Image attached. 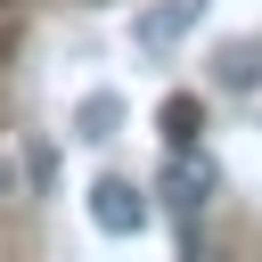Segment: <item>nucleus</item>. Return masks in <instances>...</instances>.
Listing matches in <instances>:
<instances>
[{"mask_svg":"<svg viewBox=\"0 0 262 262\" xmlns=\"http://www.w3.org/2000/svg\"><path fill=\"white\" fill-rule=\"evenodd\" d=\"M147 213H156V205H147V188H131L123 172H106V180L90 188V221H98V229H115V237H139V229H147Z\"/></svg>","mask_w":262,"mask_h":262,"instance_id":"f257e3e1","label":"nucleus"},{"mask_svg":"<svg viewBox=\"0 0 262 262\" xmlns=\"http://www.w3.org/2000/svg\"><path fill=\"white\" fill-rule=\"evenodd\" d=\"M205 196H213V172H205V164H188V147H172V164H164V205H172V213L196 229Z\"/></svg>","mask_w":262,"mask_h":262,"instance_id":"f03ea898","label":"nucleus"},{"mask_svg":"<svg viewBox=\"0 0 262 262\" xmlns=\"http://www.w3.org/2000/svg\"><path fill=\"white\" fill-rule=\"evenodd\" d=\"M196 8H205V0H164V8H147V16L131 25V41H139L147 57H164V49H172V41L196 25Z\"/></svg>","mask_w":262,"mask_h":262,"instance_id":"7ed1b4c3","label":"nucleus"},{"mask_svg":"<svg viewBox=\"0 0 262 262\" xmlns=\"http://www.w3.org/2000/svg\"><path fill=\"white\" fill-rule=\"evenodd\" d=\"M156 131H164V147H188V139L205 131V106H196L188 90H172V98L156 106Z\"/></svg>","mask_w":262,"mask_h":262,"instance_id":"20e7f679","label":"nucleus"},{"mask_svg":"<svg viewBox=\"0 0 262 262\" xmlns=\"http://www.w3.org/2000/svg\"><path fill=\"white\" fill-rule=\"evenodd\" d=\"M115 123H123V98H106V90H90V98H82V115H74V131H82V139H115Z\"/></svg>","mask_w":262,"mask_h":262,"instance_id":"39448f33","label":"nucleus"},{"mask_svg":"<svg viewBox=\"0 0 262 262\" xmlns=\"http://www.w3.org/2000/svg\"><path fill=\"white\" fill-rule=\"evenodd\" d=\"M221 82H254V49H246V41H237V49L221 57Z\"/></svg>","mask_w":262,"mask_h":262,"instance_id":"423d86ee","label":"nucleus"},{"mask_svg":"<svg viewBox=\"0 0 262 262\" xmlns=\"http://www.w3.org/2000/svg\"><path fill=\"white\" fill-rule=\"evenodd\" d=\"M8 196H16V164L0 156V205H8Z\"/></svg>","mask_w":262,"mask_h":262,"instance_id":"0eeeda50","label":"nucleus"}]
</instances>
